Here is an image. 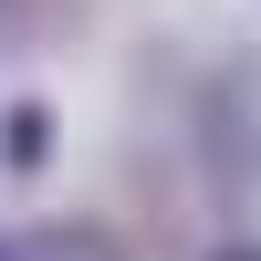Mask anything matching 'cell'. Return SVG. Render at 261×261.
<instances>
[{
  "mask_svg": "<svg viewBox=\"0 0 261 261\" xmlns=\"http://www.w3.org/2000/svg\"><path fill=\"white\" fill-rule=\"evenodd\" d=\"M209 261H261V230H241V241H220Z\"/></svg>",
  "mask_w": 261,
  "mask_h": 261,
  "instance_id": "obj_5",
  "label": "cell"
},
{
  "mask_svg": "<svg viewBox=\"0 0 261 261\" xmlns=\"http://www.w3.org/2000/svg\"><path fill=\"white\" fill-rule=\"evenodd\" d=\"M188 146H199V188L220 220L261 209V42H230L188 94Z\"/></svg>",
  "mask_w": 261,
  "mask_h": 261,
  "instance_id": "obj_1",
  "label": "cell"
},
{
  "mask_svg": "<svg viewBox=\"0 0 261 261\" xmlns=\"http://www.w3.org/2000/svg\"><path fill=\"white\" fill-rule=\"evenodd\" d=\"M73 32H84V0H0V73L63 53Z\"/></svg>",
  "mask_w": 261,
  "mask_h": 261,
  "instance_id": "obj_2",
  "label": "cell"
},
{
  "mask_svg": "<svg viewBox=\"0 0 261 261\" xmlns=\"http://www.w3.org/2000/svg\"><path fill=\"white\" fill-rule=\"evenodd\" d=\"M0 261H125V251L84 220H53V230H0Z\"/></svg>",
  "mask_w": 261,
  "mask_h": 261,
  "instance_id": "obj_4",
  "label": "cell"
},
{
  "mask_svg": "<svg viewBox=\"0 0 261 261\" xmlns=\"http://www.w3.org/2000/svg\"><path fill=\"white\" fill-rule=\"evenodd\" d=\"M53 157H63L53 94H11V105H0V178H42Z\"/></svg>",
  "mask_w": 261,
  "mask_h": 261,
  "instance_id": "obj_3",
  "label": "cell"
}]
</instances>
